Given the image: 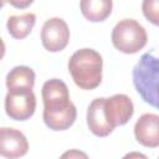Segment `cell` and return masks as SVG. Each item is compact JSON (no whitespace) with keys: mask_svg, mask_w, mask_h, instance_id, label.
Segmentation results:
<instances>
[{"mask_svg":"<svg viewBox=\"0 0 159 159\" xmlns=\"http://www.w3.org/2000/svg\"><path fill=\"white\" fill-rule=\"evenodd\" d=\"M134 135L138 143L148 148L159 145V117L155 113L142 114L134 124Z\"/></svg>","mask_w":159,"mask_h":159,"instance_id":"9c48e42d","label":"cell"},{"mask_svg":"<svg viewBox=\"0 0 159 159\" xmlns=\"http://www.w3.org/2000/svg\"><path fill=\"white\" fill-rule=\"evenodd\" d=\"M4 5H5V1H2V0H0V9H1V7L4 6Z\"/></svg>","mask_w":159,"mask_h":159,"instance_id":"d6986e66","label":"cell"},{"mask_svg":"<svg viewBox=\"0 0 159 159\" xmlns=\"http://www.w3.org/2000/svg\"><path fill=\"white\" fill-rule=\"evenodd\" d=\"M122 159H149V158L145 154L139 153V152H129Z\"/></svg>","mask_w":159,"mask_h":159,"instance_id":"2e32d148","label":"cell"},{"mask_svg":"<svg viewBox=\"0 0 159 159\" xmlns=\"http://www.w3.org/2000/svg\"><path fill=\"white\" fill-rule=\"evenodd\" d=\"M112 0H82L80 2L82 15L92 22L106 20L112 12Z\"/></svg>","mask_w":159,"mask_h":159,"instance_id":"8fae6325","label":"cell"},{"mask_svg":"<svg viewBox=\"0 0 159 159\" xmlns=\"http://www.w3.org/2000/svg\"><path fill=\"white\" fill-rule=\"evenodd\" d=\"M9 4L10 5H12V6H16V7H20V9H24V7H26V6H29V5H31L32 4V0H24V1H17V0H10L9 1Z\"/></svg>","mask_w":159,"mask_h":159,"instance_id":"e0dca14e","label":"cell"},{"mask_svg":"<svg viewBox=\"0 0 159 159\" xmlns=\"http://www.w3.org/2000/svg\"><path fill=\"white\" fill-rule=\"evenodd\" d=\"M29 150V142L25 134L15 128H0V157L6 159H17Z\"/></svg>","mask_w":159,"mask_h":159,"instance_id":"ba28073f","label":"cell"},{"mask_svg":"<svg viewBox=\"0 0 159 159\" xmlns=\"http://www.w3.org/2000/svg\"><path fill=\"white\" fill-rule=\"evenodd\" d=\"M158 7H159V1L158 0H144L142 4L143 14L150 21L153 25H158Z\"/></svg>","mask_w":159,"mask_h":159,"instance_id":"5bb4252c","label":"cell"},{"mask_svg":"<svg viewBox=\"0 0 159 159\" xmlns=\"http://www.w3.org/2000/svg\"><path fill=\"white\" fill-rule=\"evenodd\" d=\"M60 159H89V158L84 152L80 149H70V150H66L60 157Z\"/></svg>","mask_w":159,"mask_h":159,"instance_id":"9a60e30c","label":"cell"},{"mask_svg":"<svg viewBox=\"0 0 159 159\" xmlns=\"http://www.w3.org/2000/svg\"><path fill=\"white\" fill-rule=\"evenodd\" d=\"M35 72L27 66H16L6 75V87L10 89H32L35 84Z\"/></svg>","mask_w":159,"mask_h":159,"instance_id":"7c38bea8","label":"cell"},{"mask_svg":"<svg viewBox=\"0 0 159 159\" xmlns=\"http://www.w3.org/2000/svg\"><path fill=\"white\" fill-rule=\"evenodd\" d=\"M70 40V29L61 17H51L45 21L41 29L42 46L50 52L62 51Z\"/></svg>","mask_w":159,"mask_h":159,"instance_id":"8992f818","label":"cell"},{"mask_svg":"<svg viewBox=\"0 0 159 159\" xmlns=\"http://www.w3.org/2000/svg\"><path fill=\"white\" fill-rule=\"evenodd\" d=\"M159 61L152 52L144 53L133 68V83L144 102L158 107Z\"/></svg>","mask_w":159,"mask_h":159,"instance_id":"3957f363","label":"cell"},{"mask_svg":"<svg viewBox=\"0 0 159 159\" xmlns=\"http://www.w3.org/2000/svg\"><path fill=\"white\" fill-rule=\"evenodd\" d=\"M104 97H99L93 99L87 109V125L89 130L97 137H107L113 132L112 128L104 116L103 111Z\"/></svg>","mask_w":159,"mask_h":159,"instance_id":"30bf717a","label":"cell"},{"mask_svg":"<svg viewBox=\"0 0 159 159\" xmlns=\"http://www.w3.org/2000/svg\"><path fill=\"white\" fill-rule=\"evenodd\" d=\"M111 40L118 51L123 53H135L147 45L148 35L137 20L123 19L113 27Z\"/></svg>","mask_w":159,"mask_h":159,"instance_id":"277c9868","label":"cell"},{"mask_svg":"<svg viewBox=\"0 0 159 159\" xmlns=\"http://www.w3.org/2000/svg\"><path fill=\"white\" fill-rule=\"evenodd\" d=\"M103 60L93 48L77 50L68 61V71L73 82L82 89H93L102 81Z\"/></svg>","mask_w":159,"mask_h":159,"instance_id":"7a4b0ae2","label":"cell"},{"mask_svg":"<svg viewBox=\"0 0 159 159\" xmlns=\"http://www.w3.org/2000/svg\"><path fill=\"white\" fill-rule=\"evenodd\" d=\"M43 122L52 130H66L76 120L77 109L70 101L67 84L58 78H51L42 86Z\"/></svg>","mask_w":159,"mask_h":159,"instance_id":"6da1fadb","label":"cell"},{"mask_svg":"<svg viewBox=\"0 0 159 159\" xmlns=\"http://www.w3.org/2000/svg\"><path fill=\"white\" fill-rule=\"evenodd\" d=\"M103 111L109 125L116 128L117 125L125 124L132 118L134 106L127 94L118 93L109 98H104Z\"/></svg>","mask_w":159,"mask_h":159,"instance_id":"52a82bcc","label":"cell"},{"mask_svg":"<svg viewBox=\"0 0 159 159\" xmlns=\"http://www.w3.org/2000/svg\"><path fill=\"white\" fill-rule=\"evenodd\" d=\"M36 109V96L32 89H10L5 97L6 114L14 120L29 119Z\"/></svg>","mask_w":159,"mask_h":159,"instance_id":"5b68a950","label":"cell"},{"mask_svg":"<svg viewBox=\"0 0 159 159\" xmlns=\"http://www.w3.org/2000/svg\"><path fill=\"white\" fill-rule=\"evenodd\" d=\"M35 22H36V15L34 12L12 15L6 21V29L14 39L21 40L25 39L31 32Z\"/></svg>","mask_w":159,"mask_h":159,"instance_id":"4fadbf2b","label":"cell"},{"mask_svg":"<svg viewBox=\"0 0 159 159\" xmlns=\"http://www.w3.org/2000/svg\"><path fill=\"white\" fill-rule=\"evenodd\" d=\"M4 55H5V43H4L2 39L0 37V60L4 57Z\"/></svg>","mask_w":159,"mask_h":159,"instance_id":"ac0fdd59","label":"cell"}]
</instances>
